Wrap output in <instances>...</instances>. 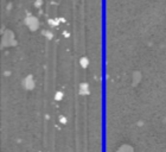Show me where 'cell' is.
Segmentation results:
<instances>
[{"label":"cell","mask_w":166,"mask_h":152,"mask_svg":"<svg viewBox=\"0 0 166 152\" xmlns=\"http://www.w3.org/2000/svg\"><path fill=\"white\" fill-rule=\"evenodd\" d=\"M90 90H89V83L88 82H81L78 85V94L81 96H87L89 95Z\"/></svg>","instance_id":"277c9868"},{"label":"cell","mask_w":166,"mask_h":152,"mask_svg":"<svg viewBox=\"0 0 166 152\" xmlns=\"http://www.w3.org/2000/svg\"><path fill=\"white\" fill-rule=\"evenodd\" d=\"M63 98H64V93H63L62 90H57V92L55 93L53 99H55L56 101H62V100H63Z\"/></svg>","instance_id":"8992f818"},{"label":"cell","mask_w":166,"mask_h":152,"mask_svg":"<svg viewBox=\"0 0 166 152\" xmlns=\"http://www.w3.org/2000/svg\"><path fill=\"white\" fill-rule=\"evenodd\" d=\"M1 44H3V46H13V45L17 44L13 31H11V30L5 31V33L1 37Z\"/></svg>","instance_id":"6da1fadb"},{"label":"cell","mask_w":166,"mask_h":152,"mask_svg":"<svg viewBox=\"0 0 166 152\" xmlns=\"http://www.w3.org/2000/svg\"><path fill=\"white\" fill-rule=\"evenodd\" d=\"M24 23H25V25L29 28V30L32 31V32H35V31H37V30L39 29V20H38V18L35 17V16L29 14V16L25 18Z\"/></svg>","instance_id":"7a4b0ae2"},{"label":"cell","mask_w":166,"mask_h":152,"mask_svg":"<svg viewBox=\"0 0 166 152\" xmlns=\"http://www.w3.org/2000/svg\"><path fill=\"white\" fill-rule=\"evenodd\" d=\"M43 35H44V36H46V37H48V39H52V37H53L52 32H50V31H43Z\"/></svg>","instance_id":"ba28073f"},{"label":"cell","mask_w":166,"mask_h":152,"mask_svg":"<svg viewBox=\"0 0 166 152\" xmlns=\"http://www.w3.org/2000/svg\"><path fill=\"white\" fill-rule=\"evenodd\" d=\"M78 64L81 65L82 69H87L89 67V58L86 57V56H82L79 59H78Z\"/></svg>","instance_id":"5b68a950"},{"label":"cell","mask_w":166,"mask_h":152,"mask_svg":"<svg viewBox=\"0 0 166 152\" xmlns=\"http://www.w3.org/2000/svg\"><path fill=\"white\" fill-rule=\"evenodd\" d=\"M22 87L25 89V90H33L35 87H36V81L33 79L32 75H27L22 80Z\"/></svg>","instance_id":"3957f363"},{"label":"cell","mask_w":166,"mask_h":152,"mask_svg":"<svg viewBox=\"0 0 166 152\" xmlns=\"http://www.w3.org/2000/svg\"><path fill=\"white\" fill-rule=\"evenodd\" d=\"M58 122L62 124V125H65V124L68 122L66 117H65V115H59V117H58Z\"/></svg>","instance_id":"52a82bcc"},{"label":"cell","mask_w":166,"mask_h":152,"mask_svg":"<svg viewBox=\"0 0 166 152\" xmlns=\"http://www.w3.org/2000/svg\"><path fill=\"white\" fill-rule=\"evenodd\" d=\"M42 5H43V0H36V3H35V6H36L37 9L42 7Z\"/></svg>","instance_id":"9c48e42d"}]
</instances>
